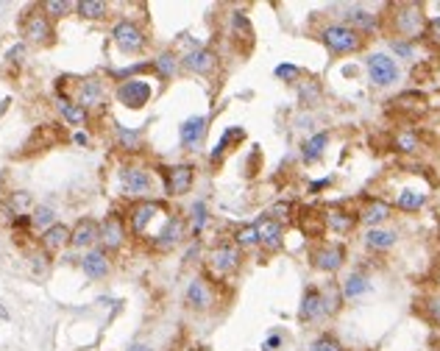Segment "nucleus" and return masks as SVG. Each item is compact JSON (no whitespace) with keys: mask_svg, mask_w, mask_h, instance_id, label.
Masks as SVG:
<instances>
[{"mask_svg":"<svg viewBox=\"0 0 440 351\" xmlns=\"http://www.w3.org/2000/svg\"><path fill=\"white\" fill-rule=\"evenodd\" d=\"M309 260H312V268H315V271H321V274H337V271L343 268V262H346V246H343V243L321 240V243L312 248Z\"/></svg>","mask_w":440,"mask_h":351,"instance_id":"obj_6","label":"nucleus"},{"mask_svg":"<svg viewBox=\"0 0 440 351\" xmlns=\"http://www.w3.org/2000/svg\"><path fill=\"white\" fill-rule=\"evenodd\" d=\"M432 351H440V349H438V346H435V349H432Z\"/></svg>","mask_w":440,"mask_h":351,"instance_id":"obj_53","label":"nucleus"},{"mask_svg":"<svg viewBox=\"0 0 440 351\" xmlns=\"http://www.w3.org/2000/svg\"><path fill=\"white\" fill-rule=\"evenodd\" d=\"M390 106L396 112H402L404 117H413V120L421 117V114H427V109H430L427 95H421V92H402V95H396L390 100Z\"/></svg>","mask_w":440,"mask_h":351,"instance_id":"obj_21","label":"nucleus"},{"mask_svg":"<svg viewBox=\"0 0 440 351\" xmlns=\"http://www.w3.org/2000/svg\"><path fill=\"white\" fill-rule=\"evenodd\" d=\"M184 301H187V307L196 310V313H207V310H212V304H215L212 282H210L207 276H196V279L187 285Z\"/></svg>","mask_w":440,"mask_h":351,"instance_id":"obj_14","label":"nucleus"},{"mask_svg":"<svg viewBox=\"0 0 440 351\" xmlns=\"http://www.w3.org/2000/svg\"><path fill=\"white\" fill-rule=\"evenodd\" d=\"M207 265H210L212 274L228 276V274H234V271L242 265V248H240L234 240H223V243H218V246L207 254Z\"/></svg>","mask_w":440,"mask_h":351,"instance_id":"obj_5","label":"nucleus"},{"mask_svg":"<svg viewBox=\"0 0 440 351\" xmlns=\"http://www.w3.org/2000/svg\"><path fill=\"white\" fill-rule=\"evenodd\" d=\"M318 39H321V42L326 45V50L335 53V56L360 53V50L365 47V42H368L365 33H360V31L343 25V22H329V25H323V28L318 31Z\"/></svg>","mask_w":440,"mask_h":351,"instance_id":"obj_2","label":"nucleus"},{"mask_svg":"<svg viewBox=\"0 0 440 351\" xmlns=\"http://www.w3.org/2000/svg\"><path fill=\"white\" fill-rule=\"evenodd\" d=\"M81 271H84L89 279H103V276H109V271H112L109 254H106L103 248H92V251H87L84 260H81Z\"/></svg>","mask_w":440,"mask_h":351,"instance_id":"obj_24","label":"nucleus"},{"mask_svg":"<svg viewBox=\"0 0 440 351\" xmlns=\"http://www.w3.org/2000/svg\"><path fill=\"white\" fill-rule=\"evenodd\" d=\"M365 67H368V75L376 87H393L402 78V70H399L396 59L388 56V53H371L365 59Z\"/></svg>","mask_w":440,"mask_h":351,"instance_id":"obj_10","label":"nucleus"},{"mask_svg":"<svg viewBox=\"0 0 440 351\" xmlns=\"http://www.w3.org/2000/svg\"><path fill=\"white\" fill-rule=\"evenodd\" d=\"M323 221H326V229L335 232V234H349V232H354L357 223H360L357 212H349V209H343V207H326V209H323Z\"/></svg>","mask_w":440,"mask_h":351,"instance_id":"obj_20","label":"nucleus"},{"mask_svg":"<svg viewBox=\"0 0 440 351\" xmlns=\"http://www.w3.org/2000/svg\"><path fill=\"white\" fill-rule=\"evenodd\" d=\"M207 117L204 114H196V117H187L184 123H182V128H179V137H182V145L187 148V151H193L201 140H204V134H207Z\"/></svg>","mask_w":440,"mask_h":351,"instance_id":"obj_25","label":"nucleus"},{"mask_svg":"<svg viewBox=\"0 0 440 351\" xmlns=\"http://www.w3.org/2000/svg\"><path fill=\"white\" fill-rule=\"evenodd\" d=\"M388 22H390V31L402 36V42H416L427 36V25H430L421 3H393Z\"/></svg>","mask_w":440,"mask_h":351,"instance_id":"obj_1","label":"nucleus"},{"mask_svg":"<svg viewBox=\"0 0 440 351\" xmlns=\"http://www.w3.org/2000/svg\"><path fill=\"white\" fill-rule=\"evenodd\" d=\"M427 193L424 190H402L399 195H396V207L402 209V212H418V209H424V204H427Z\"/></svg>","mask_w":440,"mask_h":351,"instance_id":"obj_33","label":"nucleus"},{"mask_svg":"<svg viewBox=\"0 0 440 351\" xmlns=\"http://www.w3.org/2000/svg\"><path fill=\"white\" fill-rule=\"evenodd\" d=\"M371 290V285H368V279L362 276V274H351L346 282H343V299H357V296H362V293H368Z\"/></svg>","mask_w":440,"mask_h":351,"instance_id":"obj_36","label":"nucleus"},{"mask_svg":"<svg viewBox=\"0 0 440 351\" xmlns=\"http://www.w3.org/2000/svg\"><path fill=\"white\" fill-rule=\"evenodd\" d=\"M273 75H276L279 81H298V78H301V67H295V64H279V67L273 70Z\"/></svg>","mask_w":440,"mask_h":351,"instance_id":"obj_45","label":"nucleus"},{"mask_svg":"<svg viewBox=\"0 0 440 351\" xmlns=\"http://www.w3.org/2000/svg\"><path fill=\"white\" fill-rule=\"evenodd\" d=\"M75 11L81 17H87V20H103L109 14V3H103V0H81V3H75Z\"/></svg>","mask_w":440,"mask_h":351,"instance_id":"obj_34","label":"nucleus"},{"mask_svg":"<svg viewBox=\"0 0 440 351\" xmlns=\"http://www.w3.org/2000/svg\"><path fill=\"white\" fill-rule=\"evenodd\" d=\"M170 215V209L162 204V201H154V198H145V201H137L131 209H129V226L137 237H154V223L165 221Z\"/></svg>","mask_w":440,"mask_h":351,"instance_id":"obj_3","label":"nucleus"},{"mask_svg":"<svg viewBox=\"0 0 440 351\" xmlns=\"http://www.w3.org/2000/svg\"><path fill=\"white\" fill-rule=\"evenodd\" d=\"M75 142H78V145H87V142H89V137H87L84 131H78V134H75Z\"/></svg>","mask_w":440,"mask_h":351,"instance_id":"obj_50","label":"nucleus"},{"mask_svg":"<svg viewBox=\"0 0 440 351\" xmlns=\"http://www.w3.org/2000/svg\"><path fill=\"white\" fill-rule=\"evenodd\" d=\"M435 285H438V287H440V274H438V282H435Z\"/></svg>","mask_w":440,"mask_h":351,"instance_id":"obj_52","label":"nucleus"},{"mask_svg":"<svg viewBox=\"0 0 440 351\" xmlns=\"http://www.w3.org/2000/svg\"><path fill=\"white\" fill-rule=\"evenodd\" d=\"M117 179H120L123 193H126V195H134V198H140V201H145V198L154 193V173H151L148 167L126 165V167H120Z\"/></svg>","mask_w":440,"mask_h":351,"instance_id":"obj_4","label":"nucleus"},{"mask_svg":"<svg viewBox=\"0 0 440 351\" xmlns=\"http://www.w3.org/2000/svg\"><path fill=\"white\" fill-rule=\"evenodd\" d=\"M393 50H396L399 56H404V59H413V53H416L413 42H402V39H393Z\"/></svg>","mask_w":440,"mask_h":351,"instance_id":"obj_46","label":"nucleus"},{"mask_svg":"<svg viewBox=\"0 0 440 351\" xmlns=\"http://www.w3.org/2000/svg\"><path fill=\"white\" fill-rule=\"evenodd\" d=\"M427 36H432L435 42H440V14L430 20V25H427Z\"/></svg>","mask_w":440,"mask_h":351,"instance_id":"obj_48","label":"nucleus"},{"mask_svg":"<svg viewBox=\"0 0 440 351\" xmlns=\"http://www.w3.org/2000/svg\"><path fill=\"white\" fill-rule=\"evenodd\" d=\"M126 237H129V232H126V223H123V218L117 212H112V215H106L101 221V237H98V243H101V248L106 254L123 248Z\"/></svg>","mask_w":440,"mask_h":351,"instance_id":"obj_13","label":"nucleus"},{"mask_svg":"<svg viewBox=\"0 0 440 351\" xmlns=\"http://www.w3.org/2000/svg\"><path fill=\"white\" fill-rule=\"evenodd\" d=\"M207 223H210V209H207L204 201H196L193 209H190V232L198 237L207 229Z\"/></svg>","mask_w":440,"mask_h":351,"instance_id":"obj_35","label":"nucleus"},{"mask_svg":"<svg viewBox=\"0 0 440 351\" xmlns=\"http://www.w3.org/2000/svg\"><path fill=\"white\" fill-rule=\"evenodd\" d=\"M117 142H120V148H126V151H140V131H131V128L117 126Z\"/></svg>","mask_w":440,"mask_h":351,"instance_id":"obj_42","label":"nucleus"},{"mask_svg":"<svg viewBox=\"0 0 440 351\" xmlns=\"http://www.w3.org/2000/svg\"><path fill=\"white\" fill-rule=\"evenodd\" d=\"M182 67L196 73V75H212L218 70V56L210 47H196V50L182 56Z\"/></svg>","mask_w":440,"mask_h":351,"instance_id":"obj_18","label":"nucleus"},{"mask_svg":"<svg viewBox=\"0 0 440 351\" xmlns=\"http://www.w3.org/2000/svg\"><path fill=\"white\" fill-rule=\"evenodd\" d=\"M154 70L159 73V78H165V81H170L176 73H179V67H182V59L173 53V50H165V53H159L154 61Z\"/></svg>","mask_w":440,"mask_h":351,"instance_id":"obj_32","label":"nucleus"},{"mask_svg":"<svg viewBox=\"0 0 440 351\" xmlns=\"http://www.w3.org/2000/svg\"><path fill=\"white\" fill-rule=\"evenodd\" d=\"M117 100L126 106V109H142L151 98H154V87H151V81H145V78H123L120 84H117Z\"/></svg>","mask_w":440,"mask_h":351,"instance_id":"obj_9","label":"nucleus"},{"mask_svg":"<svg viewBox=\"0 0 440 351\" xmlns=\"http://www.w3.org/2000/svg\"><path fill=\"white\" fill-rule=\"evenodd\" d=\"M73 8H75V3H67V0H45L42 3V11L47 17H67Z\"/></svg>","mask_w":440,"mask_h":351,"instance_id":"obj_41","label":"nucleus"},{"mask_svg":"<svg viewBox=\"0 0 440 351\" xmlns=\"http://www.w3.org/2000/svg\"><path fill=\"white\" fill-rule=\"evenodd\" d=\"M162 184H165V195H184L190 193L193 181H196V167L193 165H170V167H159Z\"/></svg>","mask_w":440,"mask_h":351,"instance_id":"obj_11","label":"nucleus"},{"mask_svg":"<svg viewBox=\"0 0 440 351\" xmlns=\"http://www.w3.org/2000/svg\"><path fill=\"white\" fill-rule=\"evenodd\" d=\"M326 145H329V131H318V134H312V137H309V140L301 145V159H304L307 165L318 162V159L323 156Z\"/></svg>","mask_w":440,"mask_h":351,"instance_id":"obj_31","label":"nucleus"},{"mask_svg":"<svg viewBox=\"0 0 440 351\" xmlns=\"http://www.w3.org/2000/svg\"><path fill=\"white\" fill-rule=\"evenodd\" d=\"M393 148L402 154H416V151H421V140L416 131H399L393 137Z\"/></svg>","mask_w":440,"mask_h":351,"instance_id":"obj_37","label":"nucleus"},{"mask_svg":"<svg viewBox=\"0 0 440 351\" xmlns=\"http://www.w3.org/2000/svg\"><path fill=\"white\" fill-rule=\"evenodd\" d=\"M298 229L304 232V237L321 240L326 232V221H323V209H301V215L295 218Z\"/></svg>","mask_w":440,"mask_h":351,"instance_id":"obj_26","label":"nucleus"},{"mask_svg":"<svg viewBox=\"0 0 440 351\" xmlns=\"http://www.w3.org/2000/svg\"><path fill=\"white\" fill-rule=\"evenodd\" d=\"M242 140H245V131H242L240 126L226 128V131H223V137H220V142L212 148V154H210V162H212V165H220V159H223V156H226V154H228L237 142H242Z\"/></svg>","mask_w":440,"mask_h":351,"instance_id":"obj_30","label":"nucleus"},{"mask_svg":"<svg viewBox=\"0 0 440 351\" xmlns=\"http://www.w3.org/2000/svg\"><path fill=\"white\" fill-rule=\"evenodd\" d=\"M22 56H25V45L20 42V45H14V47L6 53V61H11V64H20V61H22Z\"/></svg>","mask_w":440,"mask_h":351,"instance_id":"obj_47","label":"nucleus"},{"mask_svg":"<svg viewBox=\"0 0 440 351\" xmlns=\"http://www.w3.org/2000/svg\"><path fill=\"white\" fill-rule=\"evenodd\" d=\"M56 109L61 112V117H64L70 126H87V120H89V112H87L84 106H78L75 100L64 98V95L56 98Z\"/></svg>","mask_w":440,"mask_h":351,"instance_id":"obj_29","label":"nucleus"},{"mask_svg":"<svg viewBox=\"0 0 440 351\" xmlns=\"http://www.w3.org/2000/svg\"><path fill=\"white\" fill-rule=\"evenodd\" d=\"M75 103L84 106L87 112L89 109H101L106 103V87L101 78H84L75 89Z\"/></svg>","mask_w":440,"mask_h":351,"instance_id":"obj_19","label":"nucleus"},{"mask_svg":"<svg viewBox=\"0 0 440 351\" xmlns=\"http://www.w3.org/2000/svg\"><path fill=\"white\" fill-rule=\"evenodd\" d=\"M70 237H73V229H70V226H64V223H53L50 229L42 232L39 243H42V251H47V254H59L64 246H70Z\"/></svg>","mask_w":440,"mask_h":351,"instance_id":"obj_23","label":"nucleus"},{"mask_svg":"<svg viewBox=\"0 0 440 351\" xmlns=\"http://www.w3.org/2000/svg\"><path fill=\"white\" fill-rule=\"evenodd\" d=\"M101 237V223L95 218H81L75 226H73V237H70V246L73 248H89L95 246Z\"/></svg>","mask_w":440,"mask_h":351,"instance_id":"obj_22","label":"nucleus"},{"mask_svg":"<svg viewBox=\"0 0 440 351\" xmlns=\"http://www.w3.org/2000/svg\"><path fill=\"white\" fill-rule=\"evenodd\" d=\"M362 243H365L368 251L382 254V251H390V248L399 243V234H396L393 229H368L365 237H362Z\"/></svg>","mask_w":440,"mask_h":351,"instance_id":"obj_28","label":"nucleus"},{"mask_svg":"<svg viewBox=\"0 0 440 351\" xmlns=\"http://www.w3.org/2000/svg\"><path fill=\"white\" fill-rule=\"evenodd\" d=\"M256 226H259V240H262L259 246H262V248H267V251L281 248V243H284V226H281V223H276L273 218L265 215Z\"/></svg>","mask_w":440,"mask_h":351,"instance_id":"obj_27","label":"nucleus"},{"mask_svg":"<svg viewBox=\"0 0 440 351\" xmlns=\"http://www.w3.org/2000/svg\"><path fill=\"white\" fill-rule=\"evenodd\" d=\"M187 237V221L182 218V215H170L159 229H156V234H154V248H159V251H170V248H176L182 240Z\"/></svg>","mask_w":440,"mask_h":351,"instance_id":"obj_12","label":"nucleus"},{"mask_svg":"<svg viewBox=\"0 0 440 351\" xmlns=\"http://www.w3.org/2000/svg\"><path fill=\"white\" fill-rule=\"evenodd\" d=\"M279 349H281V335H270L265 341V346H262V351H279Z\"/></svg>","mask_w":440,"mask_h":351,"instance_id":"obj_49","label":"nucleus"},{"mask_svg":"<svg viewBox=\"0 0 440 351\" xmlns=\"http://www.w3.org/2000/svg\"><path fill=\"white\" fill-rule=\"evenodd\" d=\"M390 215H393V207H390L385 198H379V195H368V198L362 201L360 212H357L360 223H365L368 229H379Z\"/></svg>","mask_w":440,"mask_h":351,"instance_id":"obj_15","label":"nucleus"},{"mask_svg":"<svg viewBox=\"0 0 440 351\" xmlns=\"http://www.w3.org/2000/svg\"><path fill=\"white\" fill-rule=\"evenodd\" d=\"M421 304H424V310H421V313H424V318H427L432 327H438L440 329V293L427 296Z\"/></svg>","mask_w":440,"mask_h":351,"instance_id":"obj_40","label":"nucleus"},{"mask_svg":"<svg viewBox=\"0 0 440 351\" xmlns=\"http://www.w3.org/2000/svg\"><path fill=\"white\" fill-rule=\"evenodd\" d=\"M343 25L360 31V33H374L382 22H379V14H374L371 8H362V6H346L343 8Z\"/></svg>","mask_w":440,"mask_h":351,"instance_id":"obj_17","label":"nucleus"},{"mask_svg":"<svg viewBox=\"0 0 440 351\" xmlns=\"http://www.w3.org/2000/svg\"><path fill=\"white\" fill-rule=\"evenodd\" d=\"M234 243H237L240 248H254V246H259V243H262V240H259V226H256V223H248V226L237 229V232H234Z\"/></svg>","mask_w":440,"mask_h":351,"instance_id":"obj_38","label":"nucleus"},{"mask_svg":"<svg viewBox=\"0 0 440 351\" xmlns=\"http://www.w3.org/2000/svg\"><path fill=\"white\" fill-rule=\"evenodd\" d=\"M31 223L34 226H42V229H50L53 226V209L50 207H36L31 212Z\"/></svg>","mask_w":440,"mask_h":351,"instance_id":"obj_43","label":"nucleus"},{"mask_svg":"<svg viewBox=\"0 0 440 351\" xmlns=\"http://www.w3.org/2000/svg\"><path fill=\"white\" fill-rule=\"evenodd\" d=\"M129 351H154V349H151V346H145V343H134Z\"/></svg>","mask_w":440,"mask_h":351,"instance_id":"obj_51","label":"nucleus"},{"mask_svg":"<svg viewBox=\"0 0 440 351\" xmlns=\"http://www.w3.org/2000/svg\"><path fill=\"white\" fill-rule=\"evenodd\" d=\"M22 36H25V42H31V45H50V42H53L56 31H53L50 17L42 11V6L34 8L31 14H25V20H22Z\"/></svg>","mask_w":440,"mask_h":351,"instance_id":"obj_7","label":"nucleus"},{"mask_svg":"<svg viewBox=\"0 0 440 351\" xmlns=\"http://www.w3.org/2000/svg\"><path fill=\"white\" fill-rule=\"evenodd\" d=\"M329 313V301L323 296V290L318 287H307L304 290V299L298 304V321L304 324H312V321H321V315Z\"/></svg>","mask_w":440,"mask_h":351,"instance_id":"obj_16","label":"nucleus"},{"mask_svg":"<svg viewBox=\"0 0 440 351\" xmlns=\"http://www.w3.org/2000/svg\"><path fill=\"white\" fill-rule=\"evenodd\" d=\"M112 39H115V45H117L123 53H140V50H145V45H148L145 31H142L134 20H117L115 28H112Z\"/></svg>","mask_w":440,"mask_h":351,"instance_id":"obj_8","label":"nucleus"},{"mask_svg":"<svg viewBox=\"0 0 440 351\" xmlns=\"http://www.w3.org/2000/svg\"><path fill=\"white\" fill-rule=\"evenodd\" d=\"M309 351H346V349H343L340 338H335L332 332H323V335H318V338L309 343Z\"/></svg>","mask_w":440,"mask_h":351,"instance_id":"obj_39","label":"nucleus"},{"mask_svg":"<svg viewBox=\"0 0 440 351\" xmlns=\"http://www.w3.org/2000/svg\"><path fill=\"white\" fill-rule=\"evenodd\" d=\"M290 212H293V204L279 201V204H273V207L267 209V218H273L276 223H281V226H284V221H290Z\"/></svg>","mask_w":440,"mask_h":351,"instance_id":"obj_44","label":"nucleus"}]
</instances>
